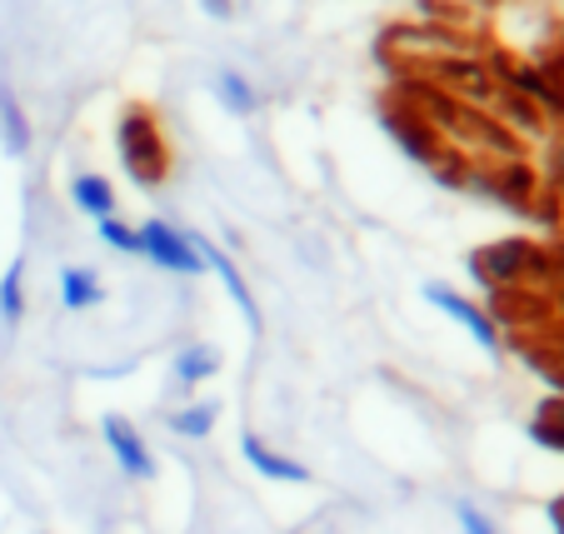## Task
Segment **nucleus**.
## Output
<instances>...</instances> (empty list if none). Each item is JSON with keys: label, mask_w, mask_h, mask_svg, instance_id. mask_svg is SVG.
Here are the masks:
<instances>
[{"label": "nucleus", "mask_w": 564, "mask_h": 534, "mask_svg": "<svg viewBox=\"0 0 564 534\" xmlns=\"http://www.w3.org/2000/svg\"><path fill=\"white\" fill-rule=\"evenodd\" d=\"M116 155H120V171L135 190L155 195L165 190V181L175 175V150H171V135L160 126L155 106L145 100H126L116 116Z\"/></svg>", "instance_id": "1"}, {"label": "nucleus", "mask_w": 564, "mask_h": 534, "mask_svg": "<svg viewBox=\"0 0 564 534\" xmlns=\"http://www.w3.org/2000/svg\"><path fill=\"white\" fill-rule=\"evenodd\" d=\"M469 275H475L485 290H500L505 295V290L554 280V260H550V246H544V240L505 236V240H490V246L469 250Z\"/></svg>", "instance_id": "2"}, {"label": "nucleus", "mask_w": 564, "mask_h": 534, "mask_svg": "<svg viewBox=\"0 0 564 534\" xmlns=\"http://www.w3.org/2000/svg\"><path fill=\"white\" fill-rule=\"evenodd\" d=\"M140 260H150L155 270L165 275H181V280H200L205 275V255L195 250V236L171 225L165 215H150L140 220Z\"/></svg>", "instance_id": "3"}, {"label": "nucleus", "mask_w": 564, "mask_h": 534, "mask_svg": "<svg viewBox=\"0 0 564 534\" xmlns=\"http://www.w3.org/2000/svg\"><path fill=\"white\" fill-rule=\"evenodd\" d=\"M420 295H425V305H435V310L445 315V320H455L459 330H465L485 355H500V350H505V340H500V320H495V315L485 310L479 299H469L465 290L440 285V280H425V285H420Z\"/></svg>", "instance_id": "4"}, {"label": "nucleus", "mask_w": 564, "mask_h": 534, "mask_svg": "<svg viewBox=\"0 0 564 534\" xmlns=\"http://www.w3.org/2000/svg\"><path fill=\"white\" fill-rule=\"evenodd\" d=\"M100 439H106L110 460L120 465V475H126V480H135V484L155 480V470H160V465H155V449L145 445V435H140L135 419L106 415V419H100Z\"/></svg>", "instance_id": "5"}, {"label": "nucleus", "mask_w": 564, "mask_h": 534, "mask_svg": "<svg viewBox=\"0 0 564 534\" xmlns=\"http://www.w3.org/2000/svg\"><path fill=\"white\" fill-rule=\"evenodd\" d=\"M191 236H195V250H200V255H205V270H210V275H215V280H220V285H225V295H230V299H235V305H240V315H246V325H250V330H256V335H260V325H265V320H260L256 290H250V285H246V275H240V265H235V260H230V255H225V250H220V246H215V240H210V236H200V230H191Z\"/></svg>", "instance_id": "6"}, {"label": "nucleus", "mask_w": 564, "mask_h": 534, "mask_svg": "<svg viewBox=\"0 0 564 534\" xmlns=\"http://www.w3.org/2000/svg\"><path fill=\"white\" fill-rule=\"evenodd\" d=\"M240 455H246V465L260 475V480H275V484H310V480H315V470H310V465H300L295 455L275 449L265 435H256V429H246V435H240Z\"/></svg>", "instance_id": "7"}, {"label": "nucleus", "mask_w": 564, "mask_h": 534, "mask_svg": "<svg viewBox=\"0 0 564 534\" xmlns=\"http://www.w3.org/2000/svg\"><path fill=\"white\" fill-rule=\"evenodd\" d=\"M384 130L394 135V145L405 150L410 161L420 165H440V130L435 120H425L420 110H384Z\"/></svg>", "instance_id": "8"}, {"label": "nucleus", "mask_w": 564, "mask_h": 534, "mask_svg": "<svg viewBox=\"0 0 564 534\" xmlns=\"http://www.w3.org/2000/svg\"><path fill=\"white\" fill-rule=\"evenodd\" d=\"M500 70H505V90H510V96L534 100L544 116H560L564 120V90L554 86L540 65H500Z\"/></svg>", "instance_id": "9"}, {"label": "nucleus", "mask_w": 564, "mask_h": 534, "mask_svg": "<svg viewBox=\"0 0 564 534\" xmlns=\"http://www.w3.org/2000/svg\"><path fill=\"white\" fill-rule=\"evenodd\" d=\"M0 145H6L11 161H25L35 150V126H31V116H25L11 80H0Z\"/></svg>", "instance_id": "10"}, {"label": "nucleus", "mask_w": 564, "mask_h": 534, "mask_svg": "<svg viewBox=\"0 0 564 534\" xmlns=\"http://www.w3.org/2000/svg\"><path fill=\"white\" fill-rule=\"evenodd\" d=\"M210 90H215V100H220V110H225V116H235V120H250V116H260V86H256V80H250L246 70H235V65H225V70H215Z\"/></svg>", "instance_id": "11"}, {"label": "nucleus", "mask_w": 564, "mask_h": 534, "mask_svg": "<svg viewBox=\"0 0 564 534\" xmlns=\"http://www.w3.org/2000/svg\"><path fill=\"white\" fill-rule=\"evenodd\" d=\"M55 285H61V310H70V315H86L96 305H106V280L90 265H65Z\"/></svg>", "instance_id": "12"}, {"label": "nucleus", "mask_w": 564, "mask_h": 534, "mask_svg": "<svg viewBox=\"0 0 564 534\" xmlns=\"http://www.w3.org/2000/svg\"><path fill=\"white\" fill-rule=\"evenodd\" d=\"M70 205L80 215H90V220H106V215L120 210V195H116V181L100 171H80L70 175Z\"/></svg>", "instance_id": "13"}, {"label": "nucleus", "mask_w": 564, "mask_h": 534, "mask_svg": "<svg viewBox=\"0 0 564 534\" xmlns=\"http://www.w3.org/2000/svg\"><path fill=\"white\" fill-rule=\"evenodd\" d=\"M215 374H220V350H215V345L191 340V345H181V350H175V360H171V380H175L181 390L205 385V380H215Z\"/></svg>", "instance_id": "14"}, {"label": "nucleus", "mask_w": 564, "mask_h": 534, "mask_svg": "<svg viewBox=\"0 0 564 534\" xmlns=\"http://www.w3.org/2000/svg\"><path fill=\"white\" fill-rule=\"evenodd\" d=\"M524 435H530L540 449H550V455H564V395H544L540 405H534Z\"/></svg>", "instance_id": "15"}, {"label": "nucleus", "mask_w": 564, "mask_h": 534, "mask_svg": "<svg viewBox=\"0 0 564 534\" xmlns=\"http://www.w3.org/2000/svg\"><path fill=\"white\" fill-rule=\"evenodd\" d=\"M215 419H220V405H215V400H191V405L171 410L165 425H171V435H181V439H205L215 429Z\"/></svg>", "instance_id": "16"}, {"label": "nucleus", "mask_w": 564, "mask_h": 534, "mask_svg": "<svg viewBox=\"0 0 564 534\" xmlns=\"http://www.w3.org/2000/svg\"><path fill=\"white\" fill-rule=\"evenodd\" d=\"M25 320V260H11L0 275V325L15 330Z\"/></svg>", "instance_id": "17"}, {"label": "nucleus", "mask_w": 564, "mask_h": 534, "mask_svg": "<svg viewBox=\"0 0 564 534\" xmlns=\"http://www.w3.org/2000/svg\"><path fill=\"white\" fill-rule=\"evenodd\" d=\"M96 236L106 250H116V255H140V225L120 220V215H106V220H96Z\"/></svg>", "instance_id": "18"}, {"label": "nucleus", "mask_w": 564, "mask_h": 534, "mask_svg": "<svg viewBox=\"0 0 564 534\" xmlns=\"http://www.w3.org/2000/svg\"><path fill=\"white\" fill-rule=\"evenodd\" d=\"M500 110H505V126H510V130H524V135H544V110L534 106V100L510 96V90H505V96H500Z\"/></svg>", "instance_id": "19"}, {"label": "nucleus", "mask_w": 564, "mask_h": 534, "mask_svg": "<svg viewBox=\"0 0 564 534\" xmlns=\"http://www.w3.org/2000/svg\"><path fill=\"white\" fill-rule=\"evenodd\" d=\"M455 524H459V534H500V524L479 510V504H469V500L455 504Z\"/></svg>", "instance_id": "20"}, {"label": "nucleus", "mask_w": 564, "mask_h": 534, "mask_svg": "<svg viewBox=\"0 0 564 534\" xmlns=\"http://www.w3.org/2000/svg\"><path fill=\"white\" fill-rule=\"evenodd\" d=\"M544 514H550V530L564 534V494H554V500L544 504Z\"/></svg>", "instance_id": "21"}, {"label": "nucleus", "mask_w": 564, "mask_h": 534, "mask_svg": "<svg viewBox=\"0 0 564 534\" xmlns=\"http://www.w3.org/2000/svg\"><path fill=\"white\" fill-rule=\"evenodd\" d=\"M205 15H215V21H230L235 15V0H200Z\"/></svg>", "instance_id": "22"}]
</instances>
